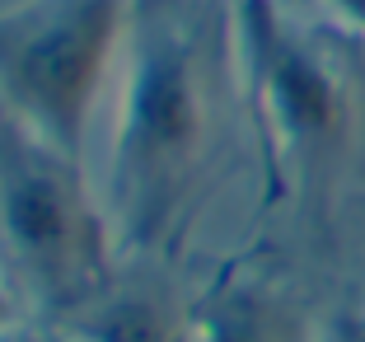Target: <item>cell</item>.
<instances>
[{"label": "cell", "mask_w": 365, "mask_h": 342, "mask_svg": "<svg viewBox=\"0 0 365 342\" xmlns=\"http://www.w3.org/2000/svg\"><path fill=\"white\" fill-rule=\"evenodd\" d=\"M230 85V0H131L103 197L122 253L160 258L187 235Z\"/></svg>", "instance_id": "obj_1"}, {"label": "cell", "mask_w": 365, "mask_h": 342, "mask_svg": "<svg viewBox=\"0 0 365 342\" xmlns=\"http://www.w3.org/2000/svg\"><path fill=\"white\" fill-rule=\"evenodd\" d=\"M118 253L85 160L0 108V277L24 319L66 328L118 277Z\"/></svg>", "instance_id": "obj_2"}, {"label": "cell", "mask_w": 365, "mask_h": 342, "mask_svg": "<svg viewBox=\"0 0 365 342\" xmlns=\"http://www.w3.org/2000/svg\"><path fill=\"white\" fill-rule=\"evenodd\" d=\"M235 80L262 164V202L328 178L351 136V94L281 0H230Z\"/></svg>", "instance_id": "obj_3"}, {"label": "cell", "mask_w": 365, "mask_h": 342, "mask_svg": "<svg viewBox=\"0 0 365 342\" xmlns=\"http://www.w3.org/2000/svg\"><path fill=\"white\" fill-rule=\"evenodd\" d=\"M131 0H14L0 10V108L85 160Z\"/></svg>", "instance_id": "obj_4"}, {"label": "cell", "mask_w": 365, "mask_h": 342, "mask_svg": "<svg viewBox=\"0 0 365 342\" xmlns=\"http://www.w3.org/2000/svg\"><path fill=\"white\" fill-rule=\"evenodd\" d=\"M131 263H118V277L108 281L66 333L80 342H187L192 310H178L160 272H145V258L127 253Z\"/></svg>", "instance_id": "obj_5"}, {"label": "cell", "mask_w": 365, "mask_h": 342, "mask_svg": "<svg viewBox=\"0 0 365 342\" xmlns=\"http://www.w3.org/2000/svg\"><path fill=\"white\" fill-rule=\"evenodd\" d=\"M187 342H309V328L286 291L230 268L197 296Z\"/></svg>", "instance_id": "obj_6"}, {"label": "cell", "mask_w": 365, "mask_h": 342, "mask_svg": "<svg viewBox=\"0 0 365 342\" xmlns=\"http://www.w3.org/2000/svg\"><path fill=\"white\" fill-rule=\"evenodd\" d=\"M314 10L333 24L337 33H346L351 43L365 47V0H314Z\"/></svg>", "instance_id": "obj_7"}, {"label": "cell", "mask_w": 365, "mask_h": 342, "mask_svg": "<svg viewBox=\"0 0 365 342\" xmlns=\"http://www.w3.org/2000/svg\"><path fill=\"white\" fill-rule=\"evenodd\" d=\"M0 342H80V338H76V333H66V328H56V323L24 319V323H14V328L0 333Z\"/></svg>", "instance_id": "obj_8"}, {"label": "cell", "mask_w": 365, "mask_h": 342, "mask_svg": "<svg viewBox=\"0 0 365 342\" xmlns=\"http://www.w3.org/2000/svg\"><path fill=\"white\" fill-rule=\"evenodd\" d=\"M14 323H24V310H19V300H14V291L5 286V277H0V333L14 328Z\"/></svg>", "instance_id": "obj_9"}, {"label": "cell", "mask_w": 365, "mask_h": 342, "mask_svg": "<svg viewBox=\"0 0 365 342\" xmlns=\"http://www.w3.org/2000/svg\"><path fill=\"white\" fill-rule=\"evenodd\" d=\"M323 342H365V314H351V319H342Z\"/></svg>", "instance_id": "obj_10"}]
</instances>
